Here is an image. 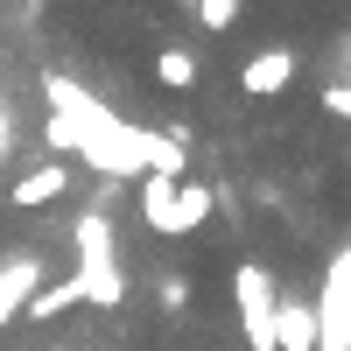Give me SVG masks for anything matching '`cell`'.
<instances>
[{
    "instance_id": "obj_9",
    "label": "cell",
    "mask_w": 351,
    "mask_h": 351,
    "mask_svg": "<svg viewBox=\"0 0 351 351\" xmlns=\"http://www.w3.org/2000/svg\"><path fill=\"white\" fill-rule=\"evenodd\" d=\"M155 77H162V92H197V56L183 49V43H169V49H155Z\"/></svg>"
},
{
    "instance_id": "obj_14",
    "label": "cell",
    "mask_w": 351,
    "mask_h": 351,
    "mask_svg": "<svg viewBox=\"0 0 351 351\" xmlns=\"http://www.w3.org/2000/svg\"><path fill=\"white\" fill-rule=\"evenodd\" d=\"M324 112L330 120H351V84H324Z\"/></svg>"
},
{
    "instance_id": "obj_1",
    "label": "cell",
    "mask_w": 351,
    "mask_h": 351,
    "mask_svg": "<svg viewBox=\"0 0 351 351\" xmlns=\"http://www.w3.org/2000/svg\"><path fill=\"white\" fill-rule=\"evenodd\" d=\"M211 190L204 183H169V176H141V225L162 232V239H190V232L211 218Z\"/></svg>"
},
{
    "instance_id": "obj_12",
    "label": "cell",
    "mask_w": 351,
    "mask_h": 351,
    "mask_svg": "<svg viewBox=\"0 0 351 351\" xmlns=\"http://www.w3.org/2000/svg\"><path fill=\"white\" fill-rule=\"evenodd\" d=\"M246 14V0H197V28H211V36H232Z\"/></svg>"
},
{
    "instance_id": "obj_10",
    "label": "cell",
    "mask_w": 351,
    "mask_h": 351,
    "mask_svg": "<svg viewBox=\"0 0 351 351\" xmlns=\"http://www.w3.org/2000/svg\"><path fill=\"white\" fill-rule=\"evenodd\" d=\"M77 288H84V302H92V309H120V302H127V274L112 267V260H106V267H84Z\"/></svg>"
},
{
    "instance_id": "obj_16",
    "label": "cell",
    "mask_w": 351,
    "mask_h": 351,
    "mask_svg": "<svg viewBox=\"0 0 351 351\" xmlns=\"http://www.w3.org/2000/svg\"><path fill=\"white\" fill-rule=\"evenodd\" d=\"M344 162H351V141H344Z\"/></svg>"
},
{
    "instance_id": "obj_3",
    "label": "cell",
    "mask_w": 351,
    "mask_h": 351,
    "mask_svg": "<svg viewBox=\"0 0 351 351\" xmlns=\"http://www.w3.org/2000/svg\"><path fill=\"white\" fill-rule=\"evenodd\" d=\"M295 77H302V56H295V49H260V56L239 64V92H246V99H281Z\"/></svg>"
},
{
    "instance_id": "obj_7",
    "label": "cell",
    "mask_w": 351,
    "mask_h": 351,
    "mask_svg": "<svg viewBox=\"0 0 351 351\" xmlns=\"http://www.w3.org/2000/svg\"><path fill=\"white\" fill-rule=\"evenodd\" d=\"M28 295H36V253L0 260V324H14V316L28 309Z\"/></svg>"
},
{
    "instance_id": "obj_4",
    "label": "cell",
    "mask_w": 351,
    "mask_h": 351,
    "mask_svg": "<svg viewBox=\"0 0 351 351\" xmlns=\"http://www.w3.org/2000/svg\"><path fill=\"white\" fill-rule=\"evenodd\" d=\"M71 190V169L64 162H43V169H28V176H14V190H8V204L14 211H49L56 197Z\"/></svg>"
},
{
    "instance_id": "obj_8",
    "label": "cell",
    "mask_w": 351,
    "mask_h": 351,
    "mask_svg": "<svg viewBox=\"0 0 351 351\" xmlns=\"http://www.w3.org/2000/svg\"><path fill=\"white\" fill-rule=\"evenodd\" d=\"M71 309H84V288H77V274L71 281H56V288H36V295H28V324H56V316H71Z\"/></svg>"
},
{
    "instance_id": "obj_15",
    "label": "cell",
    "mask_w": 351,
    "mask_h": 351,
    "mask_svg": "<svg viewBox=\"0 0 351 351\" xmlns=\"http://www.w3.org/2000/svg\"><path fill=\"white\" fill-rule=\"evenodd\" d=\"M162 302H169V309H183V302H190V281H176V274H169V281H162Z\"/></svg>"
},
{
    "instance_id": "obj_13",
    "label": "cell",
    "mask_w": 351,
    "mask_h": 351,
    "mask_svg": "<svg viewBox=\"0 0 351 351\" xmlns=\"http://www.w3.org/2000/svg\"><path fill=\"white\" fill-rule=\"evenodd\" d=\"M43 141H49L56 155H77V127L64 120V112H49V127H43Z\"/></svg>"
},
{
    "instance_id": "obj_5",
    "label": "cell",
    "mask_w": 351,
    "mask_h": 351,
    "mask_svg": "<svg viewBox=\"0 0 351 351\" xmlns=\"http://www.w3.org/2000/svg\"><path fill=\"white\" fill-rule=\"evenodd\" d=\"M141 169H148V176H169V183H183V169H190V134H183V127L141 134Z\"/></svg>"
},
{
    "instance_id": "obj_6",
    "label": "cell",
    "mask_w": 351,
    "mask_h": 351,
    "mask_svg": "<svg viewBox=\"0 0 351 351\" xmlns=\"http://www.w3.org/2000/svg\"><path fill=\"white\" fill-rule=\"evenodd\" d=\"M274 351H316V302L281 295V309H274Z\"/></svg>"
},
{
    "instance_id": "obj_2",
    "label": "cell",
    "mask_w": 351,
    "mask_h": 351,
    "mask_svg": "<svg viewBox=\"0 0 351 351\" xmlns=\"http://www.w3.org/2000/svg\"><path fill=\"white\" fill-rule=\"evenodd\" d=\"M232 309H239V337L246 351H274V309H281V288L260 260H239L232 267Z\"/></svg>"
},
{
    "instance_id": "obj_11",
    "label": "cell",
    "mask_w": 351,
    "mask_h": 351,
    "mask_svg": "<svg viewBox=\"0 0 351 351\" xmlns=\"http://www.w3.org/2000/svg\"><path fill=\"white\" fill-rule=\"evenodd\" d=\"M77 260H84V267H106V260H112V225L106 218H84L77 225ZM77 267V274H84Z\"/></svg>"
}]
</instances>
